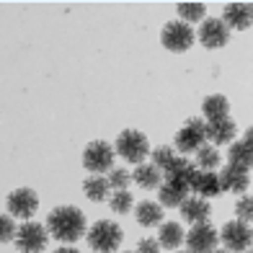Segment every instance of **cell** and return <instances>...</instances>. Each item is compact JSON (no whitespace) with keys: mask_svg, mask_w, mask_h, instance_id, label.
I'll return each mask as SVG.
<instances>
[{"mask_svg":"<svg viewBox=\"0 0 253 253\" xmlns=\"http://www.w3.org/2000/svg\"><path fill=\"white\" fill-rule=\"evenodd\" d=\"M47 230L60 243H75L85 233V217L78 207H57L47 217Z\"/></svg>","mask_w":253,"mask_h":253,"instance_id":"6da1fadb","label":"cell"},{"mask_svg":"<svg viewBox=\"0 0 253 253\" xmlns=\"http://www.w3.org/2000/svg\"><path fill=\"white\" fill-rule=\"evenodd\" d=\"M122 227L111 220H98L88 230V243L96 253H114L122 246Z\"/></svg>","mask_w":253,"mask_h":253,"instance_id":"7a4b0ae2","label":"cell"},{"mask_svg":"<svg viewBox=\"0 0 253 253\" xmlns=\"http://www.w3.org/2000/svg\"><path fill=\"white\" fill-rule=\"evenodd\" d=\"M114 150H117L124 160H129V163H137L142 166V160L150 155V142H147V137L137 129H124L119 137H117V145H114Z\"/></svg>","mask_w":253,"mask_h":253,"instance_id":"3957f363","label":"cell"},{"mask_svg":"<svg viewBox=\"0 0 253 253\" xmlns=\"http://www.w3.org/2000/svg\"><path fill=\"white\" fill-rule=\"evenodd\" d=\"M207 142V124L202 119H189L176 134V150L181 155H189L194 150H202Z\"/></svg>","mask_w":253,"mask_h":253,"instance_id":"277c9868","label":"cell"},{"mask_svg":"<svg viewBox=\"0 0 253 253\" xmlns=\"http://www.w3.org/2000/svg\"><path fill=\"white\" fill-rule=\"evenodd\" d=\"M114 153L109 142L96 140V142H88L85 150H83V166L85 170H93V173H101V170H111L114 168Z\"/></svg>","mask_w":253,"mask_h":253,"instance_id":"5b68a950","label":"cell"},{"mask_svg":"<svg viewBox=\"0 0 253 253\" xmlns=\"http://www.w3.org/2000/svg\"><path fill=\"white\" fill-rule=\"evenodd\" d=\"M160 42H163V47L170 49V52H186L194 44V31H191L189 24H183V21H170V24H166L163 31H160Z\"/></svg>","mask_w":253,"mask_h":253,"instance_id":"8992f818","label":"cell"},{"mask_svg":"<svg viewBox=\"0 0 253 253\" xmlns=\"http://www.w3.org/2000/svg\"><path fill=\"white\" fill-rule=\"evenodd\" d=\"M13 243L21 253H42L44 248H47V227L39 225V222L21 225Z\"/></svg>","mask_w":253,"mask_h":253,"instance_id":"52a82bcc","label":"cell"},{"mask_svg":"<svg viewBox=\"0 0 253 253\" xmlns=\"http://www.w3.org/2000/svg\"><path fill=\"white\" fill-rule=\"evenodd\" d=\"M220 240L225 243L227 251L243 253V251H248V246L253 243V230H251L248 222H243V220H230V222L222 227Z\"/></svg>","mask_w":253,"mask_h":253,"instance_id":"ba28073f","label":"cell"},{"mask_svg":"<svg viewBox=\"0 0 253 253\" xmlns=\"http://www.w3.org/2000/svg\"><path fill=\"white\" fill-rule=\"evenodd\" d=\"M217 240H220V233L210 225V222H199L191 227V233L186 235V243L191 253H212L217 251Z\"/></svg>","mask_w":253,"mask_h":253,"instance_id":"9c48e42d","label":"cell"},{"mask_svg":"<svg viewBox=\"0 0 253 253\" xmlns=\"http://www.w3.org/2000/svg\"><path fill=\"white\" fill-rule=\"evenodd\" d=\"M5 210L13 214V217H24V220H29V217H34V212L39 210L37 191H31V189H16V191L8 197Z\"/></svg>","mask_w":253,"mask_h":253,"instance_id":"30bf717a","label":"cell"},{"mask_svg":"<svg viewBox=\"0 0 253 253\" xmlns=\"http://www.w3.org/2000/svg\"><path fill=\"white\" fill-rule=\"evenodd\" d=\"M230 39V29L222 18H207L204 26L199 29V42L207 49H220Z\"/></svg>","mask_w":253,"mask_h":253,"instance_id":"8fae6325","label":"cell"},{"mask_svg":"<svg viewBox=\"0 0 253 253\" xmlns=\"http://www.w3.org/2000/svg\"><path fill=\"white\" fill-rule=\"evenodd\" d=\"M189 189L197 194V197H202V199L217 197V194H222L220 173H214V170H197L194 178L189 181Z\"/></svg>","mask_w":253,"mask_h":253,"instance_id":"7c38bea8","label":"cell"},{"mask_svg":"<svg viewBox=\"0 0 253 253\" xmlns=\"http://www.w3.org/2000/svg\"><path fill=\"white\" fill-rule=\"evenodd\" d=\"M222 21L227 24V29L233 26L238 31H243L253 24V5L251 3H227L225 13H222Z\"/></svg>","mask_w":253,"mask_h":253,"instance_id":"4fadbf2b","label":"cell"},{"mask_svg":"<svg viewBox=\"0 0 253 253\" xmlns=\"http://www.w3.org/2000/svg\"><path fill=\"white\" fill-rule=\"evenodd\" d=\"M248 170L240 168V166H225L220 170V183H222V191H233V194H243L248 189Z\"/></svg>","mask_w":253,"mask_h":253,"instance_id":"5bb4252c","label":"cell"},{"mask_svg":"<svg viewBox=\"0 0 253 253\" xmlns=\"http://www.w3.org/2000/svg\"><path fill=\"white\" fill-rule=\"evenodd\" d=\"M189 183H183V181H170V178H166L163 181V186L158 189V194H160V204L163 207H181L183 202L189 199Z\"/></svg>","mask_w":253,"mask_h":253,"instance_id":"9a60e30c","label":"cell"},{"mask_svg":"<svg viewBox=\"0 0 253 253\" xmlns=\"http://www.w3.org/2000/svg\"><path fill=\"white\" fill-rule=\"evenodd\" d=\"M210 202L202 199V197H189L186 202L181 204V217L191 225H199V222H207L210 220Z\"/></svg>","mask_w":253,"mask_h":253,"instance_id":"2e32d148","label":"cell"},{"mask_svg":"<svg viewBox=\"0 0 253 253\" xmlns=\"http://www.w3.org/2000/svg\"><path fill=\"white\" fill-rule=\"evenodd\" d=\"M163 176L166 173L155 163H142V166H137L134 173H132L134 183H137V186H142V189H160V186H163V181H166Z\"/></svg>","mask_w":253,"mask_h":253,"instance_id":"e0dca14e","label":"cell"},{"mask_svg":"<svg viewBox=\"0 0 253 253\" xmlns=\"http://www.w3.org/2000/svg\"><path fill=\"white\" fill-rule=\"evenodd\" d=\"M197 170H199L197 163H191V160L183 158V155H176V158L163 168V173H166V178H170V181H183V183H189Z\"/></svg>","mask_w":253,"mask_h":253,"instance_id":"ac0fdd59","label":"cell"},{"mask_svg":"<svg viewBox=\"0 0 253 253\" xmlns=\"http://www.w3.org/2000/svg\"><path fill=\"white\" fill-rule=\"evenodd\" d=\"M207 140L214 147L227 145L235 140V122L233 119H220V122H207Z\"/></svg>","mask_w":253,"mask_h":253,"instance_id":"d6986e66","label":"cell"},{"mask_svg":"<svg viewBox=\"0 0 253 253\" xmlns=\"http://www.w3.org/2000/svg\"><path fill=\"white\" fill-rule=\"evenodd\" d=\"M202 111L207 122H220V119H230V101L220 93H212L207 96L204 103H202Z\"/></svg>","mask_w":253,"mask_h":253,"instance_id":"ffe728a7","label":"cell"},{"mask_svg":"<svg viewBox=\"0 0 253 253\" xmlns=\"http://www.w3.org/2000/svg\"><path fill=\"white\" fill-rule=\"evenodd\" d=\"M137 222L142 227H153L163 222V204L160 202H140L137 204Z\"/></svg>","mask_w":253,"mask_h":253,"instance_id":"44dd1931","label":"cell"},{"mask_svg":"<svg viewBox=\"0 0 253 253\" xmlns=\"http://www.w3.org/2000/svg\"><path fill=\"white\" fill-rule=\"evenodd\" d=\"M109 189H111V183H109V178H103V176H88L85 183H83V191H85V197L90 202L109 199Z\"/></svg>","mask_w":253,"mask_h":253,"instance_id":"7402d4cb","label":"cell"},{"mask_svg":"<svg viewBox=\"0 0 253 253\" xmlns=\"http://www.w3.org/2000/svg\"><path fill=\"white\" fill-rule=\"evenodd\" d=\"M183 230H181V225L178 222H163V227H160V246L163 248H168V251H176L181 243H183Z\"/></svg>","mask_w":253,"mask_h":253,"instance_id":"603a6c76","label":"cell"},{"mask_svg":"<svg viewBox=\"0 0 253 253\" xmlns=\"http://www.w3.org/2000/svg\"><path fill=\"white\" fill-rule=\"evenodd\" d=\"M227 155H230V163H233V166H240V168H246V170L253 168V150H251L243 140L230 145Z\"/></svg>","mask_w":253,"mask_h":253,"instance_id":"cb8c5ba5","label":"cell"},{"mask_svg":"<svg viewBox=\"0 0 253 253\" xmlns=\"http://www.w3.org/2000/svg\"><path fill=\"white\" fill-rule=\"evenodd\" d=\"M194 163H197L199 170H214V168H220L222 158H220L214 145H204L202 150H197V160H194Z\"/></svg>","mask_w":253,"mask_h":253,"instance_id":"d4e9b609","label":"cell"},{"mask_svg":"<svg viewBox=\"0 0 253 253\" xmlns=\"http://www.w3.org/2000/svg\"><path fill=\"white\" fill-rule=\"evenodd\" d=\"M204 3H178V16L183 24H197L204 18Z\"/></svg>","mask_w":253,"mask_h":253,"instance_id":"484cf974","label":"cell"},{"mask_svg":"<svg viewBox=\"0 0 253 253\" xmlns=\"http://www.w3.org/2000/svg\"><path fill=\"white\" fill-rule=\"evenodd\" d=\"M106 178H109V183H111L114 191H126V186L132 183L129 170H124V168H111Z\"/></svg>","mask_w":253,"mask_h":253,"instance_id":"4316f807","label":"cell"},{"mask_svg":"<svg viewBox=\"0 0 253 253\" xmlns=\"http://www.w3.org/2000/svg\"><path fill=\"white\" fill-rule=\"evenodd\" d=\"M109 204H111V210H114V212L124 214V212H129V210H132V194H129V191H114Z\"/></svg>","mask_w":253,"mask_h":253,"instance_id":"83f0119b","label":"cell"},{"mask_svg":"<svg viewBox=\"0 0 253 253\" xmlns=\"http://www.w3.org/2000/svg\"><path fill=\"white\" fill-rule=\"evenodd\" d=\"M235 214H238V220H243V222H253V197H240L238 204H235Z\"/></svg>","mask_w":253,"mask_h":253,"instance_id":"f1b7e54d","label":"cell"},{"mask_svg":"<svg viewBox=\"0 0 253 253\" xmlns=\"http://www.w3.org/2000/svg\"><path fill=\"white\" fill-rule=\"evenodd\" d=\"M176 158V153H173V147H158V150H153V163L160 168V170H163L168 163H170V160H173Z\"/></svg>","mask_w":253,"mask_h":253,"instance_id":"f546056e","label":"cell"},{"mask_svg":"<svg viewBox=\"0 0 253 253\" xmlns=\"http://www.w3.org/2000/svg\"><path fill=\"white\" fill-rule=\"evenodd\" d=\"M0 227H3V243H8V240H16L18 230H16L13 220H10L8 214H3V220H0Z\"/></svg>","mask_w":253,"mask_h":253,"instance_id":"4dcf8cb0","label":"cell"},{"mask_svg":"<svg viewBox=\"0 0 253 253\" xmlns=\"http://www.w3.org/2000/svg\"><path fill=\"white\" fill-rule=\"evenodd\" d=\"M160 240H155V238H142L140 240V246H137V253H160Z\"/></svg>","mask_w":253,"mask_h":253,"instance_id":"1f68e13d","label":"cell"},{"mask_svg":"<svg viewBox=\"0 0 253 253\" xmlns=\"http://www.w3.org/2000/svg\"><path fill=\"white\" fill-rule=\"evenodd\" d=\"M243 142L251 147V150H253V126H251V129H246V137H243Z\"/></svg>","mask_w":253,"mask_h":253,"instance_id":"d6a6232c","label":"cell"},{"mask_svg":"<svg viewBox=\"0 0 253 253\" xmlns=\"http://www.w3.org/2000/svg\"><path fill=\"white\" fill-rule=\"evenodd\" d=\"M52 253H78L75 248H57V251H52Z\"/></svg>","mask_w":253,"mask_h":253,"instance_id":"836d02e7","label":"cell"},{"mask_svg":"<svg viewBox=\"0 0 253 253\" xmlns=\"http://www.w3.org/2000/svg\"><path fill=\"white\" fill-rule=\"evenodd\" d=\"M212 253H227V251H212Z\"/></svg>","mask_w":253,"mask_h":253,"instance_id":"e575fe53","label":"cell"},{"mask_svg":"<svg viewBox=\"0 0 253 253\" xmlns=\"http://www.w3.org/2000/svg\"><path fill=\"white\" fill-rule=\"evenodd\" d=\"M178 253H191V251H178Z\"/></svg>","mask_w":253,"mask_h":253,"instance_id":"d590c367","label":"cell"},{"mask_svg":"<svg viewBox=\"0 0 253 253\" xmlns=\"http://www.w3.org/2000/svg\"><path fill=\"white\" fill-rule=\"evenodd\" d=\"M248 253H253V251H248Z\"/></svg>","mask_w":253,"mask_h":253,"instance_id":"8d00e7d4","label":"cell"}]
</instances>
